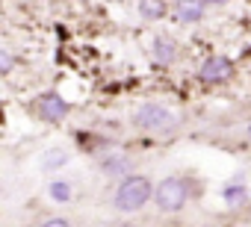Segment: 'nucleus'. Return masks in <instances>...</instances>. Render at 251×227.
Segmentation results:
<instances>
[{
  "label": "nucleus",
  "instance_id": "16",
  "mask_svg": "<svg viewBox=\"0 0 251 227\" xmlns=\"http://www.w3.org/2000/svg\"><path fill=\"white\" fill-rule=\"evenodd\" d=\"M248 139H251V127H248Z\"/></svg>",
  "mask_w": 251,
  "mask_h": 227
},
{
  "label": "nucleus",
  "instance_id": "6",
  "mask_svg": "<svg viewBox=\"0 0 251 227\" xmlns=\"http://www.w3.org/2000/svg\"><path fill=\"white\" fill-rule=\"evenodd\" d=\"M201 0H180L177 3V18L183 21V24H195L198 18H201Z\"/></svg>",
  "mask_w": 251,
  "mask_h": 227
},
{
  "label": "nucleus",
  "instance_id": "8",
  "mask_svg": "<svg viewBox=\"0 0 251 227\" xmlns=\"http://www.w3.org/2000/svg\"><path fill=\"white\" fill-rule=\"evenodd\" d=\"M65 162H68V151H62V148H50V151L42 154V168H45V171H56V168H62Z\"/></svg>",
  "mask_w": 251,
  "mask_h": 227
},
{
  "label": "nucleus",
  "instance_id": "9",
  "mask_svg": "<svg viewBox=\"0 0 251 227\" xmlns=\"http://www.w3.org/2000/svg\"><path fill=\"white\" fill-rule=\"evenodd\" d=\"M139 12H142V18H148V21H157V18L166 12V3H163V0H139Z\"/></svg>",
  "mask_w": 251,
  "mask_h": 227
},
{
  "label": "nucleus",
  "instance_id": "11",
  "mask_svg": "<svg viewBox=\"0 0 251 227\" xmlns=\"http://www.w3.org/2000/svg\"><path fill=\"white\" fill-rule=\"evenodd\" d=\"M50 198H53L56 204H68V201H71V186H68L65 180L50 183Z\"/></svg>",
  "mask_w": 251,
  "mask_h": 227
},
{
  "label": "nucleus",
  "instance_id": "7",
  "mask_svg": "<svg viewBox=\"0 0 251 227\" xmlns=\"http://www.w3.org/2000/svg\"><path fill=\"white\" fill-rule=\"evenodd\" d=\"M154 59H157V62H163V65H169V62L175 59V42H172L169 36L154 39Z\"/></svg>",
  "mask_w": 251,
  "mask_h": 227
},
{
  "label": "nucleus",
  "instance_id": "13",
  "mask_svg": "<svg viewBox=\"0 0 251 227\" xmlns=\"http://www.w3.org/2000/svg\"><path fill=\"white\" fill-rule=\"evenodd\" d=\"M9 68H12V59H9L6 53H0V74H6Z\"/></svg>",
  "mask_w": 251,
  "mask_h": 227
},
{
  "label": "nucleus",
  "instance_id": "1",
  "mask_svg": "<svg viewBox=\"0 0 251 227\" xmlns=\"http://www.w3.org/2000/svg\"><path fill=\"white\" fill-rule=\"evenodd\" d=\"M151 195H154V186L148 177H127L115 189V206L121 212H136L151 201Z\"/></svg>",
  "mask_w": 251,
  "mask_h": 227
},
{
  "label": "nucleus",
  "instance_id": "10",
  "mask_svg": "<svg viewBox=\"0 0 251 227\" xmlns=\"http://www.w3.org/2000/svg\"><path fill=\"white\" fill-rule=\"evenodd\" d=\"M127 165H130L127 157H121V154H118V157H106L100 168H103L106 174H124V171H127Z\"/></svg>",
  "mask_w": 251,
  "mask_h": 227
},
{
  "label": "nucleus",
  "instance_id": "3",
  "mask_svg": "<svg viewBox=\"0 0 251 227\" xmlns=\"http://www.w3.org/2000/svg\"><path fill=\"white\" fill-rule=\"evenodd\" d=\"M175 121H177V115L163 103H145L136 112V124L145 127V130H172Z\"/></svg>",
  "mask_w": 251,
  "mask_h": 227
},
{
  "label": "nucleus",
  "instance_id": "15",
  "mask_svg": "<svg viewBox=\"0 0 251 227\" xmlns=\"http://www.w3.org/2000/svg\"><path fill=\"white\" fill-rule=\"evenodd\" d=\"M207 3H225V0H207Z\"/></svg>",
  "mask_w": 251,
  "mask_h": 227
},
{
  "label": "nucleus",
  "instance_id": "14",
  "mask_svg": "<svg viewBox=\"0 0 251 227\" xmlns=\"http://www.w3.org/2000/svg\"><path fill=\"white\" fill-rule=\"evenodd\" d=\"M45 224H48V227H59V224H62V227H65V224H68V221H65V218H48V221H45Z\"/></svg>",
  "mask_w": 251,
  "mask_h": 227
},
{
  "label": "nucleus",
  "instance_id": "5",
  "mask_svg": "<svg viewBox=\"0 0 251 227\" xmlns=\"http://www.w3.org/2000/svg\"><path fill=\"white\" fill-rule=\"evenodd\" d=\"M198 74H201L204 83H222V80L230 77V62H227L225 56H213V59H207V62L201 65Z\"/></svg>",
  "mask_w": 251,
  "mask_h": 227
},
{
  "label": "nucleus",
  "instance_id": "12",
  "mask_svg": "<svg viewBox=\"0 0 251 227\" xmlns=\"http://www.w3.org/2000/svg\"><path fill=\"white\" fill-rule=\"evenodd\" d=\"M242 198H245V189H242V186H227V189H225V201H227V204H239Z\"/></svg>",
  "mask_w": 251,
  "mask_h": 227
},
{
  "label": "nucleus",
  "instance_id": "2",
  "mask_svg": "<svg viewBox=\"0 0 251 227\" xmlns=\"http://www.w3.org/2000/svg\"><path fill=\"white\" fill-rule=\"evenodd\" d=\"M154 201L163 212H177L186 204V183L177 177H166L163 183H157L154 189Z\"/></svg>",
  "mask_w": 251,
  "mask_h": 227
},
{
  "label": "nucleus",
  "instance_id": "4",
  "mask_svg": "<svg viewBox=\"0 0 251 227\" xmlns=\"http://www.w3.org/2000/svg\"><path fill=\"white\" fill-rule=\"evenodd\" d=\"M65 112H68V103L59 97V94H42L39 97V115L45 121H62L65 118Z\"/></svg>",
  "mask_w": 251,
  "mask_h": 227
}]
</instances>
